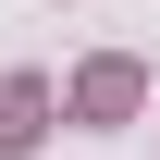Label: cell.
Returning a JSON list of instances; mask_svg holds the SVG:
<instances>
[{
  "label": "cell",
  "instance_id": "1",
  "mask_svg": "<svg viewBox=\"0 0 160 160\" xmlns=\"http://www.w3.org/2000/svg\"><path fill=\"white\" fill-rule=\"evenodd\" d=\"M136 99H148V74H136V62H86V74H74V123H123Z\"/></svg>",
  "mask_w": 160,
  "mask_h": 160
},
{
  "label": "cell",
  "instance_id": "2",
  "mask_svg": "<svg viewBox=\"0 0 160 160\" xmlns=\"http://www.w3.org/2000/svg\"><path fill=\"white\" fill-rule=\"evenodd\" d=\"M37 136H49V86L37 74H0V160H25Z\"/></svg>",
  "mask_w": 160,
  "mask_h": 160
}]
</instances>
